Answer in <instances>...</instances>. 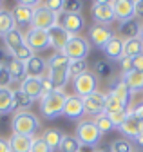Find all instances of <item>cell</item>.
I'll list each match as a JSON object with an SVG mask.
<instances>
[{
	"label": "cell",
	"instance_id": "25",
	"mask_svg": "<svg viewBox=\"0 0 143 152\" xmlns=\"http://www.w3.org/2000/svg\"><path fill=\"white\" fill-rule=\"evenodd\" d=\"M31 136H22V134H13L9 138V145H11V152H31V145H33Z\"/></svg>",
	"mask_w": 143,
	"mask_h": 152
},
{
	"label": "cell",
	"instance_id": "21",
	"mask_svg": "<svg viewBox=\"0 0 143 152\" xmlns=\"http://www.w3.org/2000/svg\"><path fill=\"white\" fill-rule=\"evenodd\" d=\"M47 76L53 82V85H55V89H58V91H63V87L71 80L69 67H65V69H47Z\"/></svg>",
	"mask_w": 143,
	"mask_h": 152
},
{
	"label": "cell",
	"instance_id": "12",
	"mask_svg": "<svg viewBox=\"0 0 143 152\" xmlns=\"http://www.w3.org/2000/svg\"><path fill=\"white\" fill-rule=\"evenodd\" d=\"M63 116H67L69 120H80L83 114H85V109H83V100L76 94H67V100H65V105H63Z\"/></svg>",
	"mask_w": 143,
	"mask_h": 152
},
{
	"label": "cell",
	"instance_id": "3",
	"mask_svg": "<svg viewBox=\"0 0 143 152\" xmlns=\"http://www.w3.org/2000/svg\"><path fill=\"white\" fill-rule=\"evenodd\" d=\"M76 140L82 147H96L101 140V132L91 120H83L76 125Z\"/></svg>",
	"mask_w": 143,
	"mask_h": 152
},
{
	"label": "cell",
	"instance_id": "10",
	"mask_svg": "<svg viewBox=\"0 0 143 152\" xmlns=\"http://www.w3.org/2000/svg\"><path fill=\"white\" fill-rule=\"evenodd\" d=\"M105 100H107V94L105 92H93L89 94L87 98H83V109H85V114H91V116H100V114L105 112Z\"/></svg>",
	"mask_w": 143,
	"mask_h": 152
},
{
	"label": "cell",
	"instance_id": "41",
	"mask_svg": "<svg viewBox=\"0 0 143 152\" xmlns=\"http://www.w3.org/2000/svg\"><path fill=\"white\" fill-rule=\"evenodd\" d=\"M82 9H83V2H80V0H74V2H65V9H63V13L82 15Z\"/></svg>",
	"mask_w": 143,
	"mask_h": 152
},
{
	"label": "cell",
	"instance_id": "11",
	"mask_svg": "<svg viewBox=\"0 0 143 152\" xmlns=\"http://www.w3.org/2000/svg\"><path fill=\"white\" fill-rule=\"evenodd\" d=\"M58 24L71 34V36H76L82 29H83V26H85V18H83V15H73V13H62L60 15V20H58Z\"/></svg>",
	"mask_w": 143,
	"mask_h": 152
},
{
	"label": "cell",
	"instance_id": "45",
	"mask_svg": "<svg viewBox=\"0 0 143 152\" xmlns=\"http://www.w3.org/2000/svg\"><path fill=\"white\" fill-rule=\"evenodd\" d=\"M53 91H56L55 85H53V82L49 80V76L45 74L44 78H42V96H45V94H51Z\"/></svg>",
	"mask_w": 143,
	"mask_h": 152
},
{
	"label": "cell",
	"instance_id": "49",
	"mask_svg": "<svg viewBox=\"0 0 143 152\" xmlns=\"http://www.w3.org/2000/svg\"><path fill=\"white\" fill-rule=\"evenodd\" d=\"M134 11L136 18H143V0H134Z\"/></svg>",
	"mask_w": 143,
	"mask_h": 152
},
{
	"label": "cell",
	"instance_id": "1",
	"mask_svg": "<svg viewBox=\"0 0 143 152\" xmlns=\"http://www.w3.org/2000/svg\"><path fill=\"white\" fill-rule=\"evenodd\" d=\"M11 129H13V134H22V136L34 138L36 130L40 129V120H38L36 114H33L31 110H20V112L13 114Z\"/></svg>",
	"mask_w": 143,
	"mask_h": 152
},
{
	"label": "cell",
	"instance_id": "46",
	"mask_svg": "<svg viewBox=\"0 0 143 152\" xmlns=\"http://www.w3.org/2000/svg\"><path fill=\"white\" fill-rule=\"evenodd\" d=\"M132 116L143 123V102H141V103H138L136 107H132Z\"/></svg>",
	"mask_w": 143,
	"mask_h": 152
},
{
	"label": "cell",
	"instance_id": "40",
	"mask_svg": "<svg viewBox=\"0 0 143 152\" xmlns=\"http://www.w3.org/2000/svg\"><path fill=\"white\" fill-rule=\"evenodd\" d=\"M44 7H47L49 11L60 15L65 9V2H63V0H49V2H44Z\"/></svg>",
	"mask_w": 143,
	"mask_h": 152
},
{
	"label": "cell",
	"instance_id": "32",
	"mask_svg": "<svg viewBox=\"0 0 143 152\" xmlns=\"http://www.w3.org/2000/svg\"><path fill=\"white\" fill-rule=\"evenodd\" d=\"M123 51H125V56H131V58L141 54V53H143V42H141V38L123 40Z\"/></svg>",
	"mask_w": 143,
	"mask_h": 152
},
{
	"label": "cell",
	"instance_id": "33",
	"mask_svg": "<svg viewBox=\"0 0 143 152\" xmlns=\"http://www.w3.org/2000/svg\"><path fill=\"white\" fill-rule=\"evenodd\" d=\"M58 150H60V152H80V150H82V145H80V141L76 140V136L63 134Z\"/></svg>",
	"mask_w": 143,
	"mask_h": 152
},
{
	"label": "cell",
	"instance_id": "27",
	"mask_svg": "<svg viewBox=\"0 0 143 152\" xmlns=\"http://www.w3.org/2000/svg\"><path fill=\"white\" fill-rule=\"evenodd\" d=\"M120 33L123 34V40H131V38H139L141 34V22L138 18H132V20L120 24Z\"/></svg>",
	"mask_w": 143,
	"mask_h": 152
},
{
	"label": "cell",
	"instance_id": "20",
	"mask_svg": "<svg viewBox=\"0 0 143 152\" xmlns=\"http://www.w3.org/2000/svg\"><path fill=\"white\" fill-rule=\"evenodd\" d=\"M13 18H15V24L16 26H20V27H26L29 26L31 27V22H33V9L22 6L16 2L15 9H13Z\"/></svg>",
	"mask_w": 143,
	"mask_h": 152
},
{
	"label": "cell",
	"instance_id": "31",
	"mask_svg": "<svg viewBox=\"0 0 143 152\" xmlns=\"http://www.w3.org/2000/svg\"><path fill=\"white\" fill-rule=\"evenodd\" d=\"M42 138H44V141H45L53 150H55V148L60 147L63 134H62V130H60V129H45V130H44V134H42Z\"/></svg>",
	"mask_w": 143,
	"mask_h": 152
},
{
	"label": "cell",
	"instance_id": "43",
	"mask_svg": "<svg viewBox=\"0 0 143 152\" xmlns=\"http://www.w3.org/2000/svg\"><path fill=\"white\" fill-rule=\"evenodd\" d=\"M94 74L96 76H105V74H109V71H111V65H109V62H105V60H100V62H96V65H94Z\"/></svg>",
	"mask_w": 143,
	"mask_h": 152
},
{
	"label": "cell",
	"instance_id": "36",
	"mask_svg": "<svg viewBox=\"0 0 143 152\" xmlns=\"http://www.w3.org/2000/svg\"><path fill=\"white\" fill-rule=\"evenodd\" d=\"M9 56H13V58H16V60H18V62H24V64H27L31 58H33V56H34V53L24 44V45H20V47H16L15 51H11L9 53Z\"/></svg>",
	"mask_w": 143,
	"mask_h": 152
},
{
	"label": "cell",
	"instance_id": "15",
	"mask_svg": "<svg viewBox=\"0 0 143 152\" xmlns=\"http://www.w3.org/2000/svg\"><path fill=\"white\" fill-rule=\"evenodd\" d=\"M20 91H24L31 100L42 98V78H34V76H26L20 82Z\"/></svg>",
	"mask_w": 143,
	"mask_h": 152
},
{
	"label": "cell",
	"instance_id": "42",
	"mask_svg": "<svg viewBox=\"0 0 143 152\" xmlns=\"http://www.w3.org/2000/svg\"><path fill=\"white\" fill-rule=\"evenodd\" d=\"M118 65H120V71H121V74L134 71V65H132V58H131V56H123V58L118 62Z\"/></svg>",
	"mask_w": 143,
	"mask_h": 152
},
{
	"label": "cell",
	"instance_id": "51",
	"mask_svg": "<svg viewBox=\"0 0 143 152\" xmlns=\"http://www.w3.org/2000/svg\"><path fill=\"white\" fill-rule=\"evenodd\" d=\"M0 152H11L9 140H6V138H0Z\"/></svg>",
	"mask_w": 143,
	"mask_h": 152
},
{
	"label": "cell",
	"instance_id": "50",
	"mask_svg": "<svg viewBox=\"0 0 143 152\" xmlns=\"http://www.w3.org/2000/svg\"><path fill=\"white\" fill-rule=\"evenodd\" d=\"M7 60H9V53H7V49L0 47V67L6 65V62H7Z\"/></svg>",
	"mask_w": 143,
	"mask_h": 152
},
{
	"label": "cell",
	"instance_id": "56",
	"mask_svg": "<svg viewBox=\"0 0 143 152\" xmlns=\"http://www.w3.org/2000/svg\"><path fill=\"white\" fill-rule=\"evenodd\" d=\"M0 9H2V2H0Z\"/></svg>",
	"mask_w": 143,
	"mask_h": 152
},
{
	"label": "cell",
	"instance_id": "4",
	"mask_svg": "<svg viewBox=\"0 0 143 152\" xmlns=\"http://www.w3.org/2000/svg\"><path fill=\"white\" fill-rule=\"evenodd\" d=\"M89 51H91L89 40L80 36V34H76V36H71V40L67 42V45L63 49V54L69 60H85Z\"/></svg>",
	"mask_w": 143,
	"mask_h": 152
},
{
	"label": "cell",
	"instance_id": "39",
	"mask_svg": "<svg viewBox=\"0 0 143 152\" xmlns=\"http://www.w3.org/2000/svg\"><path fill=\"white\" fill-rule=\"evenodd\" d=\"M31 152H53V148L44 141V138H34L33 145H31Z\"/></svg>",
	"mask_w": 143,
	"mask_h": 152
},
{
	"label": "cell",
	"instance_id": "14",
	"mask_svg": "<svg viewBox=\"0 0 143 152\" xmlns=\"http://www.w3.org/2000/svg\"><path fill=\"white\" fill-rule=\"evenodd\" d=\"M114 18L120 24H125L136 18L134 0H114Z\"/></svg>",
	"mask_w": 143,
	"mask_h": 152
},
{
	"label": "cell",
	"instance_id": "23",
	"mask_svg": "<svg viewBox=\"0 0 143 152\" xmlns=\"http://www.w3.org/2000/svg\"><path fill=\"white\" fill-rule=\"evenodd\" d=\"M13 105H15V92H13V89L11 87H0V116L15 112Z\"/></svg>",
	"mask_w": 143,
	"mask_h": 152
},
{
	"label": "cell",
	"instance_id": "26",
	"mask_svg": "<svg viewBox=\"0 0 143 152\" xmlns=\"http://www.w3.org/2000/svg\"><path fill=\"white\" fill-rule=\"evenodd\" d=\"M4 45H6V49H7V53H11V51H15L16 47H20V45H24L26 44V38H24V33L16 27V29H13V31H9L4 38Z\"/></svg>",
	"mask_w": 143,
	"mask_h": 152
},
{
	"label": "cell",
	"instance_id": "19",
	"mask_svg": "<svg viewBox=\"0 0 143 152\" xmlns=\"http://www.w3.org/2000/svg\"><path fill=\"white\" fill-rule=\"evenodd\" d=\"M26 72L27 76H34V78H44L47 74V62L42 58V56L34 54L33 58L26 64Z\"/></svg>",
	"mask_w": 143,
	"mask_h": 152
},
{
	"label": "cell",
	"instance_id": "34",
	"mask_svg": "<svg viewBox=\"0 0 143 152\" xmlns=\"http://www.w3.org/2000/svg\"><path fill=\"white\" fill-rule=\"evenodd\" d=\"M89 72V64L87 60H71L69 62V76L71 78H78V76Z\"/></svg>",
	"mask_w": 143,
	"mask_h": 152
},
{
	"label": "cell",
	"instance_id": "28",
	"mask_svg": "<svg viewBox=\"0 0 143 152\" xmlns=\"http://www.w3.org/2000/svg\"><path fill=\"white\" fill-rule=\"evenodd\" d=\"M16 29V24H15V18H13V11H7V9H0V36H6L9 31Z\"/></svg>",
	"mask_w": 143,
	"mask_h": 152
},
{
	"label": "cell",
	"instance_id": "18",
	"mask_svg": "<svg viewBox=\"0 0 143 152\" xmlns=\"http://www.w3.org/2000/svg\"><path fill=\"white\" fill-rule=\"evenodd\" d=\"M118 130L125 136V140H131V141L134 140V141H136V138L139 136V130H141V121L136 120V118L132 116V112H131V116L118 127Z\"/></svg>",
	"mask_w": 143,
	"mask_h": 152
},
{
	"label": "cell",
	"instance_id": "16",
	"mask_svg": "<svg viewBox=\"0 0 143 152\" xmlns=\"http://www.w3.org/2000/svg\"><path fill=\"white\" fill-rule=\"evenodd\" d=\"M103 54L107 56V60H112V62H120L123 56H125V51H123V38L120 36H114L112 40L107 44L103 49Z\"/></svg>",
	"mask_w": 143,
	"mask_h": 152
},
{
	"label": "cell",
	"instance_id": "7",
	"mask_svg": "<svg viewBox=\"0 0 143 152\" xmlns=\"http://www.w3.org/2000/svg\"><path fill=\"white\" fill-rule=\"evenodd\" d=\"M73 89H74V94L80 96L82 100L87 98L89 94L98 91V76L94 72H85L78 76V78L73 80Z\"/></svg>",
	"mask_w": 143,
	"mask_h": 152
},
{
	"label": "cell",
	"instance_id": "38",
	"mask_svg": "<svg viewBox=\"0 0 143 152\" xmlns=\"http://www.w3.org/2000/svg\"><path fill=\"white\" fill-rule=\"evenodd\" d=\"M94 125L100 129V132L103 134V132H109V130H112L114 129V125H112V121H111V118H109V114H100V116H96L94 120Z\"/></svg>",
	"mask_w": 143,
	"mask_h": 152
},
{
	"label": "cell",
	"instance_id": "9",
	"mask_svg": "<svg viewBox=\"0 0 143 152\" xmlns=\"http://www.w3.org/2000/svg\"><path fill=\"white\" fill-rule=\"evenodd\" d=\"M114 36H116V34H114V31H112L111 27L94 24L93 27H89V36H87V40H89V44H94L98 49H103Z\"/></svg>",
	"mask_w": 143,
	"mask_h": 152
},
{
	"label": "cell",
	"instance_id": "17",
	"mask_svg": "<svg viewBox=\"0 0 143 152\" xmlns=\"http://www.w3.org/2000/svg\"><path fill=\"white\" fill-rule=\"evenodd\" d=\"M109 92H112L114 96H116L118 100H121L125 105H131V100H132V92H131V89L127 87V83L123 82V78H121V76H118V78H114V80H112Z\"/></svg>",
	"mask_w": 143,
	"mask_h": 152
},
{
	"label": "cell",
	"instance_id": "55",
	"mask_svg": "<svg viewBox=\"0 0 143 152\" xmlns=\"http://www.w3.org/2000/svg\"><path fill=\"white\" fill-rule=\"evenodd\" d=\"M93 152H107V150H101V148H98V150H93Z\"/></svg>",
	"mask_w": 143,
	"mask_h": 152
},
{
	"label": "cell",
	"instance_id": "37",
	"mask_svg": "<svg viewBox=\"0 0 143 152\" xmlns=\"http://www.w3.org/2000/svg\"><path fill=\"white\" fill-rule=\"evenodd\" d=\"M111 152H134V145L131 140L120 138L111 143Z\"/></svg>",
	"mask_w": 143,
	"mask_h": 152
},
{
	"label": "cell",
	"instance_id": "53",
	"mask_svg": "<svg viewBox=\"0 0 143 152\" xmlns=\"http://www.w3.org/2000/svg\"><path fill=\"white\" fill-rule=\"evenodd\" d=\"M139 38H141V42H143V24H141V34H139Z\"/></svg>",
	"mask_w": 143,
	"mask_h": 152
},
{
	"label": "cell",
	"instance_id": "24",
	"mask_svg": "<svg viewBox=\"0 0 143 152\" xmlns=\"http://www.w3.org/2000/svg\"><path fill=\"white\" fill-rule=\"evenodd\" d=\"M123 82L127 83V87L131 89V92H141L143 91V72L141 71H131V72H125L120 74Z\"/></svg>",
	"mask_w": 143,
	"mask_h": 152
},
{
	"label": "cell",
	"instance_id": "44",
	"mask_svg": "<svg viewBox=\"0 0 143 152\" xmlns=\"http://www.w3.org/2000/svg\"><path fill=\"white\" fill-rule=\"evenodd\" d=\"M11 82L13 80H11L9 71L6 69V65H2V67H0V87H9Z\"/></svg>",
	"mask_w": 143,
	"mask_h": 152
},
{
	"label": "cell",
	"instance_id": "48",
	"mask_svg": "<svg viewBox=\"0 0 143 152\" xmlns=\"http://www.w3.org/2000/svg\"><path fill=\"white\" fill-rule=\"evenodd\" d=\"M18 4H22V6H26V7H29V9H36V7H40L42 6V2H36V0H20Z\"/></svg>",
	"mask_w": 143,
	"mask_h": 152
},
{
	"label": "cell",
	"instance_id": "8",
	"mask_svg": "<svg viewBox=\"0 0 143 152\" xmlns=\"http://www.w3.org/2000/svg\"><path fill=\"white\" fill-rule=\"evenodd\" d=\"M24 38H26V45H27L33 53H40V51H45V49L51 47L49 34H47V31H44V29L29 27L27 33L24 34Z\"/></svg>",
	"mask_w": 143,
	"mask_h": 152
},
{
	"label": "cell",
	"instance_id": "30",
	"mask_svg": "<svg viewBox=\"0 0 143 152\" xmlns=\"http://www.w3.org/2000/svg\"><path fill=\"white\" fill-rule=\"evenodd\" d=\"M107 100H105V114H112V112H123L127 110L129 105H125L121 100H118L112 92H105Z\"/></svg>",
	"mask_w": 143,
	"mask_h": 152
},
{
	"label": "cell",
	"instance_id": "13",
	"mask_svg": "<svg viewBox=\"0 0 143 152\" xmlns=\"http://www.w3.org/2000/svg\"><path fill=\"white\" fill-rule=\"evenodd\" d=\"M47 34H49L51 47L55 49L56 53H63V49H65L67 42L71 40V34H69V33H67L60 24H56L55 27H51V29L47 31Z\"/></svg>",
	"mask_w": 143,
	"mask_h": 152
},
{
	"label": "cell",
	"instance_id": "22",
	"mask_svg": "<svg viewBox=\"0 0 143 152\" xmlns=\"http://www.w3.org/2000/svg\"><path fill=\"white\" fill-rule=\"evenodd\" d=\"M6 69L9 71L13 82H22L26 76H27V72H26V64H24V62H18L16 58H13V56H9V60L6 62Z\"/></svg>",
	"mask_w": 143,
	"mask_h": 152
},
{
	"label": "cell",
	"instance_id": "52",
	"mask_svg": "<svg viewBox=\"0 0 143 152\" xmlns=\"http://www.w3.org/2000/svg\"><path fill=\"white\" fill-rule=\"evenodd\" d=\"M136 143H138V145L143 148V136H138V138H136Z\"/></svg>",
	"mask_w": 143,
	"mask_h": 152
},
{
	"label": "cell",
	"instance_id": "2",
	"mask_svg": "<svg viewBox=\"0 0 143 152\" xmlns=\"http://www.w3.org/2000/svg\"><path fill=\"white\" fill-rule=\"evenodd\" d=\"M67 100V94L63 91H53L51 94H45V96L40 98V112L44 114V118L47 120H55L58 116H62L63 112V105Z\"/></svg>",
	"mask_w": 143,
	"mask_h": 152
},
{
	"label": "cell",
	"instance_id": "6",
	"mask_svg": "<svg viewBox=\"0 0 143 152\" xmlns=\"http://www.w3.org/2000/svg\"><path fill=\"white\" fill-rule=\"evenodd\" d=\"M60 20V15L49 11L47 7H44V2L40 7H36L33 11V22H31V27L34 29H44V31H49L51 27H55Z\"/></svg>",
	"mask_w": 143,
	"mask_h": 152
},
{
	"label": "cell",
	"instance_id": "35",
	"mask_svg": "<svg viewBox=\"0 0 143 152\" xmlns=\"http://www.w3.org/2000/svg\"><path fill=\"white\" fill-rule=\"evenodd\" d=\"M69 62L71 60L63 53H55L47 60V69H65V67H69Z\"/></svg>",
	"mask_w": 143,
	"mask_h": 152
},
{
	"label": "cell",
	"instance_id": "5",
	"mask_svg": "<svg viewBox=\"0 0 143 152\" xmlns=\"http://www.w3.org/2000/svg\"><path fill=\"white\" fill-rule=\"evenodd\" d=\"M93 18L100 26L112 24L114 18V0H96L93 2Z\"/></svg>",
	"mask_w": 143,
	"mask_h": 152
},
{
	"label": "cell",
	"instance_id": "47",
	"mask_svg": "<svg viewBox=\"0 0 143 152\" xmlns=\"http://www.w3.org/2000/svg\"><path fill=\"white\" fill-rule=\"evenodd\" d=\"M132 65H134V71H141L143 72V53L132 58Z\"/></svg>",
	"mask_w": 143,
	"mask_h": 152
},
{
	"label": "cell",
	"instance_id": "54",
	"mask_svg": "<svg viewBox=\"0 0 143 152\" xmlns=\"http://www.w3.org/2000/svg\"><path fill=\"white\" fill-rule=\"evenodd\" d=\"M139 136H143V123H141V130H139Z\"/></svg>",
	"mask_w": 143,
	"mask_h": 152
},
{
	"label": "cell",
	"instance_id": "29",
	"mask_svg": "<svg viewBox=\"0 0 143 152\" xmlns=\"http://www.w3.org/2000/svg\"><path fill=\"white\" fill-rule=\"evenodd\" d=\"M15 105H13V110L15 112H20V110H29V107L33 105L34 100H31L27 94L20 89H15Z\"/></svg>",
	"mask_w": 143,
	"mask_h": 152
}]
</instances>
